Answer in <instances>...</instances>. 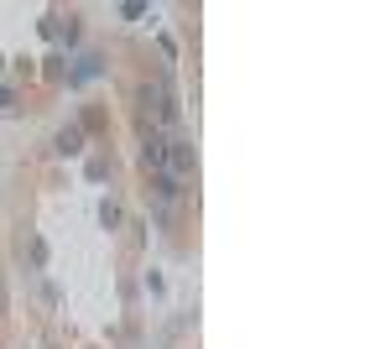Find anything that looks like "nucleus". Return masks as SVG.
Segmentation results:
<instances>
[{
	"mask_svg": "<svg viewBox=\"0 0 391 349\" xmlns=\"http://www.w3.org/2000/svg\"><path fill=\"white\" fill-rule=\"evenodd\" d=\"M162 172H172V177H193V172H199V152H193V141H183V136L167 141V167H162Z\"/></svg>",
	"mask_w": 391,
	"mask_h": 349,
	"instance_id": "1",
	"label": "nucleus"
},
{
	"mask_svg": "<svg viewBox=\"0 0 391 349\" xmlns=\"http://www.w3.org/2000/svg\"><path fill=\"white\" fill-rule=\"evenodd\" d=\"M52 152H58V157H79L83 152V130L79 126H63L58 136H52Z\"/></svg>",
	"mask_w": 391,
	"mask_h": 349,
	"instance_id": "2",
	"label": "nucleus"
},
{
	"mask_svg": "<svg viewBox=\"0 0 391 349\" xmlns=\"http://www.w3.org/2000/svg\"><path fill=\"white\" fill-rule=\"evenodd\" d=\"M152 188H157V198H162V209H167V203H172L178 193H183V188H178V177H172V172H157V177H152Z\"/></svg>",
	"mask_w": 391,
	"mask_h": 349,
	"instance_id": "3",
	"label": "nucleus"
},
{
	"mask_svg": "<svg viewBox=\"0 0 391 349\" xmlns=\"http://www.w3.org/2000/svg\"><path fill=\"white\" fill-rule=\"evenodd\" d=\"M120 219H126L120 203H115V198H105V203H99V224H105V230H120Z\"/></svg>",
	"mask_w": 391,
	"mask_h": 349,
	"instance_id": "4",
	"label": "nucleus"
},
{
	"mask_svg": "<svg viewBox=\"0 0 391 349\" xmlns=\"http://www.w3.org/2000/svg\"><path fill=\"white\" fill-rule=\"evenodd\" d=\"M94 73H99V58H94V52H89V58H83L79 68H73V79H94Z\"/></svg>",
	"mask_w": 391,
	"mask_h": 349,
	"instance_id": "5",
	"label": "nucleus"
},
{
	"mask_svg": "<svg viewBox=\"0 0 391 349\" xmlns=\"http://www.w3.org/2000/svg\"><path fill=\"white\" fill-rule=\"evenodd\" d=\"M0 110H16V94L6 89V83H0Z\"/></svg>",
	"mask_w": 391,
	"mask_h": 349,
	"instance_id": "6",
	"label": "nucleus"
},
{
	"mask_svg": "<svg viewBox=\"0 0 391 349\" xmlns=\"http://www.w3.org/2000/svg\"><path fill=\"white\" fill-rule=\"evenodd\" d=\"M6 308H11V303H6V281H0V313H6Z\"/></svg>",
	"mask_w": 391,
	"mask_h": 349,
	"instance_id": "7",
	"label": "nucleus"
}]
</instances>
